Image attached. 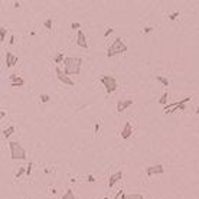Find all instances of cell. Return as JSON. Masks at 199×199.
<instances>
[{
	"mask_svg": "<svg viewBox=\"0 0 199 199\" xmlns=\"http://www.w3.org/2000/svg\"><path fill=\"white\" fill-rule=\"evenodd\" d=\"M152 30H153V28H152V26H147V28H144V29H143V33H150Z\"/></svg>",
	"mask_w": 199,
	"mask_h": 199,
	"instance_id": "28",
	"label": "cell"
},
{
	"mask_svg": "<svg viewBox=\"0 0 199 199\" xmlns=\"http://www.w3.org/2000/svg\"><path fill=\"white\" fill-rule=\"evenodd\" d=\"M6 33H7V29L4 26H2L0 28V41L2 42H4V39H6Z\"/></svg>",
	"mask_w": 199,
	"mask_h": 199,
	"instance_id": "19",
	"label": "cell"
},
{
	"mask_svg": "<svg viewBox=\"0 0 199 199\" xmlns=\"http://www.w3.org/2000/svg\"><path fill=\"white\" fill-rule=\"evenodd\" d=\"M110 33H113V28H108V29H105V32H104V38L110 36Z\"/></svg>",
	"mask_w": 199,
	"mask_h": 199,
	"instance_id": "27",
	"label": "cell"
},
{
	"mask_svg": "<svg viewBox=\"0 0 199 199\" xmlns=\"http://www.w3.org/2000/svg\"><path fill=\"white\" fill-rule=\"evenodd\" d=\"M127 52V45L124 43V41L121 38H117L116 41L111 43V46L107 49V56L111 58L114 55H118V54H124Z\"/></svg>",
	"mask_w": 199,
	"mask_h": 199,
	"instance_id": "2",
	"label": "cell"
},
{
	"mask_svg": "<svg viewBox=\"0 0 199 199\" xmlns=\"http://www.w3.org/2000/svg\"><path fill=\"white\" fill-rule=\"evenodd\" d=\"M32 167H33V163L29 162V163H28V167H26V175H28V176H29L30 172H32Z\"/></svg>",
	"mask_w": 199,
	"mask_h": 199,
	"instance_id": "26",
	"label": "cell"
},
{
	"mask_svg": "<svg viewBox=\"0 0 199 199\" xmlns=\"http://www.w3.org/2000/svg\"><path fill=\"white\" fill-rule=\"evenodd\" d=\"M156 79H157L159 82L162 84L163 87H169V79L166 78V77H162V75H157V77H156Z\"/></svg>",
	"mask_w": 199,
	"mask_h": 199,
	"instance_id": "16",
	"label": "cell"
},
{
	"mask_svg": "<svg viewBox=\"0 0 199 199\" xmlns=\"http://www.w3.org/2000/svg\"><path fill=\"white\" fill-rule=\"evenodd\" d=\"M189 100H192L191 97H186V98L180 100V101H178V103H173V104H169V105H166L165 107V113L166 114H170V113H175V111H179V110H186V103L189 101Z\"/></svg>",
	"mask_w": 199,
	"mask_h": 199,
	"instance_id": "5",
	"label": "cell"
},
{
	"mask_svg": "<svg viewBox=\"0 0 199 199\" xmlns=\"http://www.w3.org/2000/svg\"><path fill=\"white\" fill-rule=\"evenodd\" d=\"M9 79H10V87H12V88H16V87H22V85H25V81H23L20 77H17L16 74L9 75Z\"/></svg>",
	"mask_w": 199,
	"mask_h": 199,
	"instance_id": "10",
	"label": "cell"
},
{
	"mask_svg": "<svg viewBox=\"0 0 199 199\" xmlns=\"http://www.w3.org/2000/svg\"><path fill=\"white\" fill-rule=\"evenodd\" d=\"M88 182H95V178L92 175H88Z\"/></svg>",
	"mask_w": 199,
	"mask_h": 199,
	"instance_id": "30",
	"label": "cell"
},
{
	"mask_svg": "<svg viewBox=\"0 0 199 199\" xmlns=\"http://www.w3.org/2000/svg\"><path fill=\"white\" fill-rule=\"evenodd\" d=\"M133 104H134V100H130V98H127V100H118L117 101V113H123V111H126L129 107H131Z\"/></svg>",
	"mask_w": 199,
	"mask_h": 199,
	"instance_id": "7",
	"label": "cell"
},
{
	"mask_svg": "<svg viewBox=\"0 0 199 199\" xmlns=\"http://www.w3.org/2000/svg\"><path fill=\"white\" fill-rule=\"evenodd\" d=\"M77 45L79 48H82V49H88V41L87 38H85V33L82 30H78L77 32Z\"/></svg>",
	"mask_w": 199,
	"mask_h": 199,
	"instance_id": "9",
	"label": "cell"
},
{
	"mask_svg": "<svg viewBox=\"0 0 199 199\" xmlns=\"http://www.w3.org/2000/svg\"><path fill=\"white\" fill-rule=\"evenodd\" d=\"M15 131H16V127H15V126H10V127H7V129L3 130V137L4 139H9V137L12 136Z\"/></svg>",
	"mask_w": 199,
	"mask_h": 199,
	"instance_id": "14",
	"label": "cell"
},
{
	"mask_svg": "<svg viewBox=\"0 0 199 199\" xmlns=\"http://www.w3.org/2000/svg\"><path fill=\"white\" fill-rule=\"evenodd\" d=\"M64 61H65V58H64V54H58L56 55V58H55V64H64Z\"/></svg>",
	"mask_w": 199,
	"mask_h": 199,
	"instance_id": "20",
	"label": "cell"
},
{
	"mask_svg": "<svg viewBox=\"0 0 199 199\" xmlns=\"http://www.w3.org/2000/svg\"><path fill=\"white\" fill-rule=\"evenodd\" d=\"M43 25H45V28L46 29H52V19H48V20L45 22V23H43Z\"/></svg>",
	"mask_w": 199,
	"mask_h": 199,
	"instance_id": "25",
	"label": "cell"
},
{
	"mask_svg": "<svg viewBox=\"0 0 199 199\" xmlns=\"http://www.w3.org/2000/svg\"><path fill=\"white\" fill-rule=\"evenodd\" d=\"M10 146V157L13 160H25L26 159V152L25 149L19 144V141H9Z\"/></svg>",
	"mask_w": 199,
	"mask_h": 199,
	"instance_id": "3",
	"label": "cell"
},
{
	"mask_svg": "<svg viewBox=\"0 0 199 199\" xmlns=\"http://www.w3.org/2000/svg\"><path fill=\"white\" fill-rule=\"evenodd\" d=\"M64 72L68 77L69 75H78L81 72V65H82V58L79 56H66L64 61Z\"/></svg>",
	"mask_w": 199,
	"mask_h": 199,
	"instance_id": "1",
	"label": "cell"
},
{
	"mask_svg": "<svg viewBox=\"0 0 199 199\" xmlns=\"http://www.w3.org/2000/svg\"><path fill=\"white\" fill-rule=\"evenodd\" d=\"M15 9H20V4L17 3V2H15Z\"/></svg>",
	"mask_w": 199,
	"mask_h": 199,
	"instance_id": "33",
	"label": "cell"
},
{
	"mask_svg": "<svg viewBox=\"0 0 199 199\" xmlns=\"http://www.w3.org/2000/svg\"><path fill=\"white\" fill-rule=\"evenodd\" d=\"M98 131H100V123H95V136L98 134Z\"/></svg>",
	"mask_w": 199,
	"mask_h": 199,
	"instance_id": "31",
	"label": "cell"
},
{
	"mask_svg": "<svg viewBox=\"0 0 199 199\" xmlns=\"http://www.w3.org/2000/svg\"><path fill=\"white\" fill-rule=\"evenodd\" d=\"M17 61H19V58H17L16 55H13L12 52H6V66L7 68L15 66L17 64Z\"/></svg>",
	"mask_w": 199,
	"mask_h": 199,
	"instance_id": "13",
	"label": "cell"
},
{
	"mask_svg": "<svg viewBox=\"0 0 199 199\" xmlns=\"http://www.w3.org/2000/svg\"><path fill=\"white\" fill-rule=\"evenodd\" d=\"M103 199H111V198H103Z\"/></svg>",
	"mask_w": 199,
	"mask_h": 199,
	"instance_id": "35",
	"label": "cell"
},
{
	"mask_svg": "<svg viewBox=\"0 0 199 199\" xmlns=\"http://www.w3.org/2000/svg\"><path fill=\"white\" fill-rule=\"evenodd\" d=\"M195 113H196V114H199V107H196V111Z\"/></svg>",
	"mask_w": 199,
	"mask_h": 199,
	"instance_id": "34",
	"label": "cell"
},
{
	"mask_svg": "<svg viewBox=\"0 0 199 199\" xmlns=\"http://www.w3.org/2000/svg\"><path fill=\"white\" fill-rule=\"evenodd\" d=\"M23 199H26V198H23Z\"/></svg>",
	"mask_w": 199,
	"mask_h": 199,
	"instance_id": "36",
	"label": "cell"
},
{
	"mask_svg": "<svg viewBox=\"0 0 199 199\" xmlns=\"http://www.w3.org/2000/svg\"><path fill=\"white\" fill-rule=\"evenodd\" d=\"M25 172H26V167H19V170L16 172V175H15V176H16V178H20Z\"/></svg>",
	"mask_w": 199,
	"mask_h": 199,
	"instance_id": "23",
	"label": "cell"
},
{
	"mask_svg": "<svg viewBox=\"0 0 199 199\" xmlns=\"http://www.w3.org/2000/svg\"><path fill=\"white\" fill-rule=\"evenodd\" d=\"M165 173V167L163 165H153V166H149L146 169V175L147 176H153V175H162Z\"/></svg>",
	"mask_w": 199,
	"mask_h": 199,
	"instance_id": "8",
	"label": "cell"
},
{
	"mask_svg": "<svg viewBox=\"0 0 199 199\" xmlns=\"http://www.w3.org/2000/svg\"><path fill=\"white\" fill-rule=\"evenodd\" d=\"M121 179H123V172H121V170L113 173L111 176H110V179H108V188H113L118 180H121Z\"/></svg>",
	"mask_w": 199,
	"mask_h": 199,
	"instance_id": "12",
	"label": "cell"
},
{
	"mask_svg": "<svg viewBox=\"0 0 199 199\" xmlns=\"http://www.w3.org/2000/svg\"><path fill=\"white\" fill-rule=\"evenodd\" d=\"M39 100H41L42 103H48L51 100V95L49 94H41V97H39Z\"/></svg>",
	"mask_w": 199,
	"mask_h": 199,
	"instance_id": "21",
	"label": "cell"
},
{
	"mask_svg": "<svg viewBox=\"0 0 199 199\" xmlns=\"http://www.w3.org/2000/svg\"><path fill=\"white\" fill-rule=\"evenodd\" d=\"M100 81L105 87L107 94H111V92H114L117 90V79L114 77H111V75H103Z\"/></svg>",
	"mask_w": 199,
	"mask_h": 199,
	"instance_id": "4",
	"label": "cell"
},
{
	"mask_svg": "<svg viewBox=\"0 0 199 199\" xmlns=\"http://www.w3.org/2000/svg\"><path fill=\"white\" fill-rule=\"evenodd\" d=\"M167 98H169V92H163L162 97H160V100H159V103L166 107V104H167Z\"/></svg>",
	"mask_w": 199,
	"mask_h": 199,
	"instance_id": "17",
	"label": "cell"
},
{
	"mask_svg": "<svg viewBox=\"0 0 199 199\" xmlns=\"http://www.w3.org/2000/svg\"><path fill=\"white\" fill-rule=\"evenodd\" d=\"M131 134H133V126L130 121H127L124 127H123V130H121V137H123V140H127V139H130Z\"/></svg>",
	"mask_w": 199,
	"mask_h": 199,
	"instance_id": "11",
	"label": "cell"
},
{
	"mask_svg": "<svg viewBox=\"0 0 199 199\" xmlns=\"http://www.w3.org/2000/svg\"><path fill=\"white\" fill-rule=\"evenodd\" d=\"M62 199H75V195H74V191L72 189H68V191L64 193Z\"/></svg>",
	"mask_w": 199,
	"mask_h": 199,
	"instance_id": "18",
	"label": "cell"
},
{
	"mask_svg": "<svg viewBox=\"0 0 199 199\" xmlns=\"http://www.w3.org/2000/svg\"><path fill=\"white\" fill-rule=\"evenodd\" d=\"M55 71H56V78H58L61 82H64L65 85H69V87H74V81H72L61 68H56Z\"/></svg>",
	"mask_w": 199,
	"mask_h": 199,
	"instance_id": "6",
	"label": "cell"
},
{
	"mask_svg": "<svg viewBox=\"0 0 199 199\" xmlns=\"http://www.w3.org/2000/svg\"><path fill=\"white\" fill-rule=\"evenodd\" d=\"M123 199H144V196L139 193H123Z\"/></svg>",
	"mask_w": 199,
	"mask_h": 199,
	"instance_id": "15",
	"label": "cell"
},
{
	"mask_svg": "<svg viewBox=\"0 0 199 199\" xmlns=\"http://www.w3.org/2000/svg\"><path fill=\"white\" fill-rule=\"evenodd\" d=\"M71 28H72L74 30H77V32H78V30L81 29V25H79L78 22H74V23H71Z\"/></svg>",
	"mask_w": 199,
	"mask_h": 199,
	"instance_id": "24",
	"label": "cell"
},
{
	"mask_svg": "<svg viewBox=\"0 0 199 199\" xmlns=\"http://www.w3.org/2000/svg\"><path fill=\"white\" fill-rule=\"evenodd\" d=\"M0 117H2V118H4V117H6V111H3V110H2V113H0Z\"/></svg>",
	"mask_w": 199,
	"mask_h": 199,
	"instance_id": "32",
	"label": "cell"
},
{
	"mask_svg": "<svg viewBox=\"0 0 199 199\" xmlns=\"http://www.w3.org/2000/svg\"><path fill=\"white\" fill-rule=\"evenodd\" d=\"M179 15H180V12H173L169 15V20H176V17H179Z\"/></svg>",
	"mask_w": 199,
	"mask_h": 199,
	"instance_id": "22",
	"label": "cell"
},
{
	"mask_svg": "<svg viewBox=\"0 0 199 199\" xmlns=\"http://www.w3.org/2000/svg\"><path fill=\"white\" fill-rule=\"evenodd\" d=\"M15 39H16V38H15V35H12V36H10V39H9V43H10V45H15Z\"/></svg>",
	"mask_w": 199,
	"mask_h": 199,
	"instance_id": "29",
	"label": "cell"
}]
</instances>
